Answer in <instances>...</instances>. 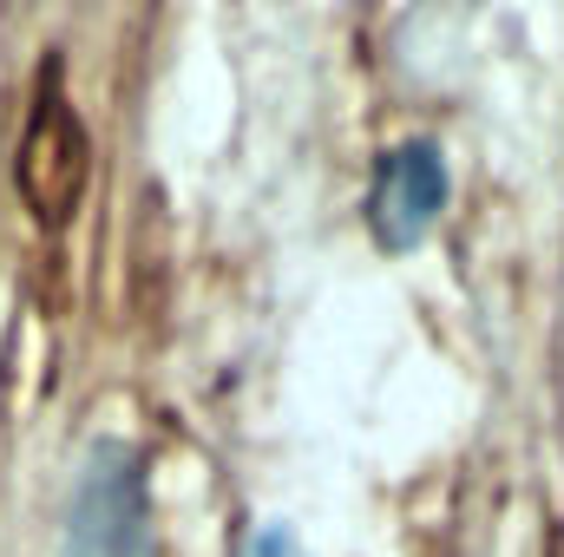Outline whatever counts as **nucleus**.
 Wrapping results in <instances>:
<instances>
[{"mask_svg":"<svg viewBox=\"0 0 564 557\" xmlns=\"http://www.w3.org/2000/svg\"><path fill=\"white\" fill-rule=\"evenodd\" d=\"M237 557H308L295 545V532H282V525H250L243 538H237Z\"/></svg>","mask_w":564,"mask_h":557,"instance_id":"nucleus-4","label":"nucleus"},{"mask_svg":"<svg viewBox=\"0 0 564 557\" xmlns=\"http://www.w3.org/2000/svg\"><path fill=\"white\" fill-rule=\"evenodd\" d=\"M446 210V157L433 139H408L394 144L375 171V190H368V230L388 256H408L433 237Z\"/></svg>","mask_w":564,"mask_h":557,"instance_id":"nucleus-3","label":"nucleus"},{"mask_svg":"<svg viewBox=\"0 0 564 557\" xmlns=\"http://www.w3.org/2000/svg\"><path fill=\"white\" fill-rule=\"evenodd\" d=\"M66 557H151V512H144L139 452L99 439L73 485L66 512Z\"/></svg>","mask_w":564,"mask_h":557,"instance_id":"nucleus-1","label":"nucleus"},{"mask_svg":"<svg viewBox=\"0 0 564 557\" xmlns=\"http://www.w3.org/2000/svg\"><path fill=\"white\" fill-rule=\"evenodd\" d=\"M13 184L40 223H66L79 210V197H86V125L59 92H40V106L20 132Z\"/></svg>","mask_w":564,"mask_h":557,"instance_id":"nucleus-2","label":"nucleus"}]
</instances>
